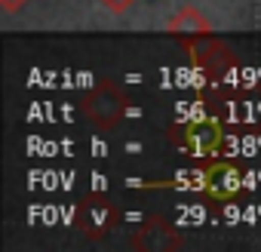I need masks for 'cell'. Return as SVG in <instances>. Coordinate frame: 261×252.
I'll use <instances>...</instances> for the list:
<instances>
[{
  "instance_id": "obj_5",
  "label": "cell",
  "mask_w": 261,
  "mask_h": 252,
  "mask_svg": "<svg viewBox=\"0 0 261 252\" xmlns=\"http://www.w3.org/2000/svg\"><path fill=\"white\" fill-rule=\"evenodd\" d=\"M203 188H206L209 197H215V200H230V197H237L240 188H243V172H240V166L230 163V160H215V163H209L206 172H203Z\"/></svg>"
},
{
  "instance_id": "obj_2",
  "label": "cell",
  "mask_w": 261,
  "mask_h": 252,
  "mask_svg": "<svg viewBox=\"0 0 261 252\" xmlns=\"http://www.w3.org/2000/svg\"><path fill=\"white\" fill-rule=\"evenodd\" d=\"M74 224H77V231L83 234V237H89V240H105L117 224H120V212H117V206L111 203V197L108 194H89V197H83L80 203H77V209H74Z\"/></svg>"
},
{
  "instance_id": "obj_9",
  "label": "cell",
  "mask_w": 261,
  "mask_h": 252,
  "mask_svg": "<svg viewBox=\"0 0 261 252\" xmlns=\"http://www.w3.org/2000/svg\"><path fill=\"white\" fill-rule=\"evenodd\" d=\"M28 4V0H0V7H4L7 13H16V10H22Z\"/></svg>"
},
{
  "instance_id": "obj_3",
  "label": "cell",
  "mask_w": 261,
  "mask_h": 252,
  "mask_svg": "<svg viewBox=\"0 0 261 252\" xmlns=\"http://www.w3.org/2000/svg\"><path fill=\"white\" fill-rule=\"evenodd\" d=\"M178 43H181V49L188 53V59L197 65V68H203L206 74H218L224 65H230L233 62V56H230V49L218 40V37H212V31H206V34H188V37H175Z\"/></svg>"
},
{
  "instance_id": "obj_8",
  "label": "cell",
  "mask_w": 261,
  "mask_h": 252,
  "mask_svg": "<svg viewBox=\"0 0 261 252\" xmlns=\"http://www.w3.org/2000/svg\"><path fill=\"white\" fill-rule=\"evenodd\" d=\"M98 4H101L105 10H111L114 16H120V13H126V10H133L136 0H98Z\"/></svg>"
},
{
  "instance_id": "obj_7",
  "label": "cell",
  "mask_w": 261,
  "mask_h": 252,
  "mask_svg": "<svg viewBox=\"0 0 261 252\" xmlns=\"http://www.w3.org/2000/svg\"><path fill=\"white\" fill-rule=\"evenodd\" d=\"M166 31H169L172 37H188V34H206V31H212V25H209V19H206L197 7H181V10L169 19Z\"/></svg>"
},
{
  "instance_id": "obj_6",
  "label": "cell",
  "mask_w": 261,
  "mask_h": 252,
  "mask_svg": "<svg viewBox=\"0 0 261 252\" xmlns=\"http://www.w3.org/2000/svg\"><path fill=\"white\" fill-rule=\"evenodd\" d=\"M218 142H221V126L215 120H197V123H191L188 130H185V139H181V145L191 154H200V157L212 154L218 148Z\"/></svg>"
},
{
  "instance_id": "obj_4",
  "label": "cell",
  "mask_w": 261,
  "mask_h": 252,
  "mask_svg": "<svg viewBox=\"0 0 261 252\" xmlns=\"http://www.w3.org/2000/svg\"><path fill=\"white\" fill-rule=\"evenodd\" d=\"M129 246L139 249V252H172V249H181L185 246V237L160 215H151L145 218L133 237H129Z\"/></svg>"
},
{
  "instance_id": "obj_1",
  "label": "cell",
  "mask_w": 261,
  "mask_h": 252,
  "mask_svg": "<svg viewBox=\"0 0 261 252\" xmlns=\"http://www.w3.org/2000/svg\"><path fill=\"white\" fill-rule=\"evenodd\" d=\"M80 108L86 114V120L95 126V130H114V126L126 117L129 111V98L126 92L114 83V80H98L83 98H80Z\"/></svg>"
}]
</instances>
